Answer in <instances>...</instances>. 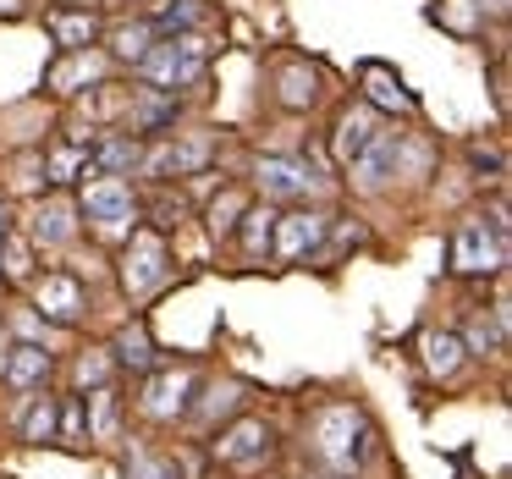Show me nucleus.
<instances>
[{
	"instance_id": "obj_1",
	"label": "nucleus",
	"mask_w": 512,
	"mask_h": 479,
	"mask_svg": "<svg viewBox=\"0 0 512 479\" xmlns=\"http://www.w3.org/2000/svg\"><path fill=\"white\" fill-rule=\"evenodd\" d=\"M138 72H144V83H149V89H160V94L188 89V83L204 78V45H199V39L166 34V39H155V45L138 56Z\"/></svg>"
},
{
	"instance_id": "obj_2",
	"label": "nucleus",
	"mask_w": 512,
	"mask_h": 479,
	"mask_svg": "<svg viewBox=\"0 0 512 479\" xmlns=\"http://www.w3.org/2000/svg\"><path fill=\"white\" fill-rule=\"evenodd\" d=\"M501 259H507V221H501V210L490 215H474V221L457 226L452 237V270L457 276H490V270H501Z\"/></svg>"
},
{
	"instance_id": "obj_3",
	"label": "nucleus",
	"mask_w": 512,
	"mask_h": 479,
	"mask_svg": "<svg viewBox=\"0 0 512 479\" xmlns=\"http://www.w3.org/2000/svg\"><path fill=\"white\" fill-rule=\"evenodd\" d=\"M364 441H369V430H364V413L358 408H320L314 413V446H320V457L325 463H336V468H347V463H358L364 457Z\"/></svg>"
},
{
	"instance_id": "obj_4",
	"label": "nucleus",
	"mask_w": 512,
	"mask_h": 479,
	"mask_svg": "<svg viewBox=\"0 0 512 479\" xmlns=\"http://www.w3.org/2000/svg\"><path fill=\"white\" fill-rule=\"evenodd\" d=\"M83 215H89L100 232H127V226L138 221V199L122 177H94L89 188H83Z\"/></svg>"
},
{
	"instance_id": "obj_5",
	"label": "nucleus",
	"mask_w": 512,
	"mask_h": 479,
	"mask_svg": "<svg viewBox=\"0 0 512 479\" xmlns=\"http://www.w3.org/2000/svg\"><path fill=\"white\" fill-rule=\"evenodd\" d=\"M166 276H171L166 243H160L155 232H133V243H127V254H122V281H127V292H133V298H144V292H155Z\"/></svg>"
},
{
	"instance_id": "obj_6",
	"label": "nucleus",
	"mask_w": 512,
	"mask_h": 479,
	"mask_svg": "<svg viewBox=\"0 0 512 479\" xmlns=\"http://www.w3.org/2000/svg\"><path fill=\"white\" fill-rule=\"evenodd\" d=\"M325 237V215L314 210H292V215H276V226H270V254L276 259H303L314 254Z\"/></svg>"
},
{
	"instance_id": "obj_7",
	"label": "nucleus",
	"mask_w": 512,
	"mask_h": 479,
	"mask_svg": "<svg viewBox=\"0 0 512 479\" xmlns=\"http://www.w3.org/2000/svg\"><path fill=\"white\" fill-rule=\"evenodd\" d=\"M34 303H39V314H45V320H56V325H78V320H83V309H89V292H83V281H78V276L56 270V276L39 281Z\"/></svg>"
},
{
	"instance_id": "obj_8",
	"label": "nucleus",
	"mask_w": 512,
	"mask_h": 479,
	"mask_svg": "<svg viewBox=\"0 0 512 479\" xmlns=\"http://www.w3.org/2000/svg\"><path fill=\"white\" fill-rule=\"evenodd\" d=\"M259 457H270V424L265 419H237L232 430H221V441H215V463L248 468V463H259Z\"/></svg>"
},
{
	"instance_id": "obj_9",
	"label": "nucleus",
	"mask_w": 512,
	"mask_h": 479,
	"mask_svg": "<svg viewBox=\"0 0 512 479\" xmlns=\"http://www.w3.org/2000/svg\"><path fill=\"white\" fill-rule=\"evenodd\" d=\"M397 160H402V133H386V127H380V133L369 138V149L353 160V182L364 193H380V188H386V177L397 171Z\"/></svg>"
},
{
	"instance_id": "obj_10",
	"label": "nucleus",
	"mask_w": 512,
	"mask_h": 479,
	"mask_svg": "<svg viewBox=\"0 0 512 479\" xmlns=\"http://www.w3.org/2000/svg\"><path fill=\"white\" fill-rule=\"evenodd\" d=\"M193 386H199L193 369H166V375H155V380H149V391H144V413H149V419H177V413L188 408Z\"/></svg>"
},
{
	"instance_id": "obj_11",
	"label": "nucleus",
	"mask_w": 512,
	"mask_h": 479,
	"mask_svg": "<svg viewBox=\"0 0 512 479\" xmlns=\"http://www.w3.org/2000/svg\"><path fill=\"white\" fill-rule=\"evenodd\" d=\"M254 182L265 188V199H303V193L314 188V171L309 166H298V160H259V171H254Z\"/></svg>"
},
{
	"instance_id": "obj_12",
	"label": "nucleus",
	"mask_w": 512,
	"mask_h": 479,
	"mask_svg": "<svg viewBox=\"0 0 512 479\" xmlns=\"http://www.w3.org/2000/svg\"><path fill=\"white\" fill-rule=\"evenodd\" d=\"M375 133H380V122H375V111H369V105H358V111H342V122H336V133H331L336 160H342V166H353V160L369 149V138H375Z\"/></svg>"
},
{
	"instance_id": "obj_13",
	"label": "nucleus",
	"mask_w": 512,
	"mask_h": 479,
	"mask_svg": "<svg viewBox=\"0 0 512 479\" xmlns=\"http://www.w3.org/2000/svg\"><path fill=\"white\" fill-rule=\"evenodd\" d=\"M100 78H105V61H100V56H89V50H67V61H61V67L50 72V89H61V94H83L89 83L100 89Z\"/></svg>"
},
{
	"instance_id": "obj_14",
	"label": "nucleus",
	"mask_w": 512,
	"mask_h": 479,
	"mask_svg": "<svg viewBox=\"0 0 512 479\" xmlns=\"http://www.w3.org/2000/svg\"><path fill=\"white\" fill-rule=\"evenodd\" d=\"M204 160H210V144H204V138H193V144H177V138H171V144H160L155 155H149V171H155V177H188Z\"/></svg>"
},
{
	"instance_id": "obj_15",
	"label": "nucleus",
	"mask_w": 512,
	"mask_h": 479,
	"mask_svg": "<svg viewBox=\"0 0 512 479\" xmlns=\"http://www.w3.org/2000/svg\"><path fill=\"white\" fill-rule=\"evenodd\" d=\"M144 160V144L133 133L127 138H105V144L89 149V177H116V171H133Z\"/></svg>"
},
{
	"instance_id": "obj_16",
	"label": "nucleus",
	"mask_w": 512,
	"mask_h": 479,
	"mask_svg": "<svg viewBox=\"0 0 512 479\" xmlns=\"http://www.w3.org/2000/svg\"><path fill=\"white\" fill-rule=\"evenodd\" d=\"M50 34H56L61 50H89V45H100V17H89V12H50Z\"/></svg>"
},
{
	"instance_id": "obj_17",
	"label": "nucleus",
	"mask_w": 512,
	"mask_h": 479,
	"mask_svg": "<svg viewBox=\"0 0 512 479\" xmlns=\"http://www.w3.org/2000/svg\"><path fill=\"white\" fill-rule=\"evenodd\" d=\"M50 375V353L45 347H34V342H12V358H6V375L0 380H12V386H39V380Z\"/></svg>"
},
{
	"instance_id": "obj_18",
	"label": "nucleus",
	"mask_w": 512,
	"mask_h": 479,
	"mask_svg": "<svg viewBox=\"0 0 512 479\" xmlns=\"http://www.w3.org/2000/svg\"><path fill=\"white\" fill-rule=\"evenodd\" d=\"M34 243H45V248L72 243V204H67V199L39 204V215H34Z\"/></svg>"
},
{
	"instance_id": "obj_19",
	"label": "nucleus",
	"mask_w": 512,
	"mask_h": 479,
	"mask_svg": "<svg viewBox=\"0 0 512 479\" xmlns=\"http://www.w3.org/2000/svg\"><path fill=\"white\" fill-rule=\"evenodd\" d=\"M281 105L287 111H303V105L320 100V78H314V67H303V61H292V67H281Z\"/></svg>"
},
{
	"instance_id": "obj_20",
	"label": "nucleus",
	"mask_w": 512,
	"mask_h": 479,
	"mask_svg": "<svg viewBox=\"0 0 512 479\" xmlns=\"http://www.w3.org/2000/svg\"><path fill=\"white\" fill-rule=\"evenodd\" d=\"M364 89L375 105H397V111H413V94L402 89V78L391 67H364Z\"/></svg>"
},
{
	"instance_id": "obj_21",
	"label": "nucleus",
	"mask_w": 512,
	"mask_h": 479,
	"mask_svg": "<svg viewBox=\"0 0 512 479\" xmlns=\"http://www.w3.org/2000/svg\"><path fill=\"white\" fill-rule=\"evenodd\" d=\"M210 6L204 0H171V6H160V23H149L155 34H177V28H204L210 23Z\"/></svg>"
},
{
	"instance_id": "obj_22",
	"label": "nucleus",
	"mask_w": 512,
	"mask_h": 479,
	"mask_svg": "<svg viewBox=\"0 0 512 479\" xmlns=\"http://www.w3.org/2000/svg\"><path fill=\"white\" fill-rule=\"evenodd\" d=\"M116 364H127V369H155V342H149L144 325H127V331L116 336Z\"/></svg>"
},
{
	"instance_id": "obj_23",
	"label": "nucleus",
	"mask_w": 512,
	"mask_h": 479,
	"mask_svg": "<svg viewBox=\"0 0 512 479\" xmlns=\"http://www.w3.org/2000/svg\"><path fill=\"white\" fill-rule=\"evenodd\" d=\"M23 441L28 446L56 441V397H34V408L23 413Z\"/></svg>"
},
{
	"instance_id": "obj_24",
	"label": "nucleus",
	"mask_w": 512,
	"mask_h": 479,
	"mask_svg": "<svg viewBox=\"0 0 512 479\" xmlns=\"http://www.w3.org/2000/svg\"><path fill=\"white\" fill-rule=\"evenodd\" d=\"M155 28H149V23H122V28H111V45H116V56H122V61H133V67H138V56H144V50L149 45H155Z\"/></svg>"
},
{
	"instance_id": "obj_25",
	"label": "nucleus",
	"mask_w": 512,
	"mask_h": 479,
	"mask_svg": "<svg viewBox=\"0 0 512 479\" xmlns=\"http://www.w3.org/2000/svg\"><path fill=\"white\" fill-rule=\"evenodd\" d=\"M424 364L435 369V375H457V364H463V342L457 336H424Z\"/></svg>"
},
{
	"instance_id": "obj_26",
	"label": "nucleus",
	"mask_w": 512,
	"mask_h": 479,
	"mask_svg": "<svg viewBox=\"0 0 512 479\" xmlns=\"http://www.w3.org/2000/svg\"><path fill=\"white\" fill-rule=\"evenodd\" d=\"M243 210H248V199H243L237 188H226L221 199L210 204V232H215V237H232L237 221H243Z\"/></svg>"
},
{
	"instance_id": "obj_27",
	"label": "nucleus",
	"mask_w": 512,
	"mask_h": 479,
	"mask_svg": "<svg viewBox=\"0 0 512 479\" xmlns=\"http://www.w3.org/2000/svg\"><path fill=\"white\" fill-rule=\"evenodd\" d=\"M78 171H89V149H56V155L45 160V177L50 182H72Z\"/></svg>"
},
{
	"instance_id": "obj_28",
	"label": "nucleus",
	"mask_w": 512,
	"mask_h": 479,
	"mask_svg": "<svg viewBox=\"0 0 512 479\" xmlns=\"http://www.w3.org/2000/svg\"><path fill=\"white\" fill-rule=\"evenodd\" d=\"M89 408H94V441H116V391H94L89 397Z\"/></svg>"
},
{
	"instance_id": "obj_29",
	"label": "nucleus",
	"mask_w": 512,
	"mask_h": 479,
	"mask_svg": "<svg viewBox=\"0 0 512 479\" xmlns=\"http://www.w3.org/2000/svg\"><path fill=\"white\" fill-rule=\"evenodd\" d=\"M243 248H248V254H265V248H270V226H276V215H270V210H243Z\"/></svg>"
},
{
	"instance_id": "obj_30",
	"label": "nucleus",
	"mask_w": 512,
	"mask_h": 479,
	"mask_svg": "<svg viewBox=\"0 0 512 479\" xmlns=\"http://www.w3.org/2000/svg\"><path fill=\"white\" fill-rule=\"evenodd\" d=\"M0 259H6V276H12V281H23V276H28V265H34V254H28V243H17L12 232L0 237Z\"/></svg>"
},
{
	"instance_id": "obj_31",
	"label": "nucleus",
	"mask_w": 512,
	"mask_h": 479,
	"mask_svg": "<svg viewBox=\"0 0 512 479\" xmlns=\"http://www.w3.org/2000/svg\"><path fill=\"white\" fill-rule=\"evenodd\" d=\"M127 479H182L177 463H160V457H144L138 452L133 463H127Z\"/></svg>"
},
{
	"instance_id": "obj_32",
	"label": "nucleus",
	"mask_w": 512,
	"mask_h": 479,
	"mask_svg": "<svg viewBox=\"0 0 512 479\" xmlns=\"http://www.w3.org/2000/svg\"><path fill=\"white\" fill-rule=\"evenodd\" d=\"M105 375H111V358H100V353H89V358L78 364V386H94V391H100Z\"/></svg>"
},
{
	"instance_id": "obj_33",
	"label": "nucleus",
	"mask_w": 512,
	"mask_h": 479,
	"mask_svg": "<svg viewBox=\"0 0 512 479\" xmlns=\"http://www.w3.org/2000/svg\"><path fill=\"white\" fill-rule=\"evenodd\" d=\"M155 215H160L155 226H177V221H182V199H177V204H171V199H160V204H155Z\"/></svg>"
},
{
	"instance_id": "obj_34",
	"label": "nucleus",
	"mask_w": 512,
	"mask_h": 479,
	"mask_svg": "<svg viewBox=\"0 0 512 479\" xmlns=\"http://www.w3.org/2000/svg\"><path fill=\"white\" fill-rule=\"evenodd\" d=\"M6 358H12V331L0 325V375H6Z\"/></svg>"
},
{
	"instance_id": "obj_35",
	"label": "nucleus",
	"mask_w": 512,
	"mask_h": 479,
	"mask_svg": "<svg viewBox=\"0 0 512 479\" xmlns=\"http://www.w3.org/2000/svg\"><path fill=\"white\" fill-rule=\"evenodd\" d=\"M0 17L12 23V17H23V0H0Z\"/></svg>"
},
{
	"instance_id": "obj_36",
	"label": "nucleus",
	"mask_w": 512,
	"mask_h": 479,
	"mask_svg": "<svg viewBox=\"0 0 512 479\" xmlns=\"http://www.w3.org/2000/svg\"><path fill=\"white\" fill-rule=\"evenodd\" d=\"M12 232V210H6V204H0V237Z\"/></svg>"
}]
</instances>
